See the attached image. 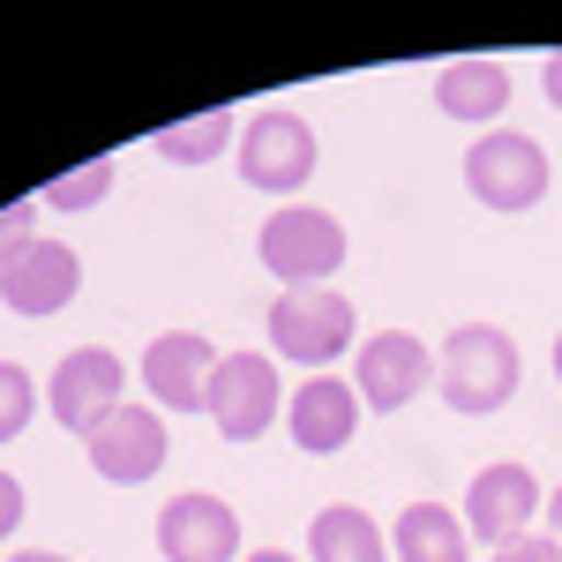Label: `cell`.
<instances>
[{
  "mask_svg": "<svg viewBox=\"0 0 562 562\" xmlns=\"http://www.w3.org/2000/svg\"><path fill=\"white\" fill-rule=\"evenodd\" d=\"M83 450H90V465H98V480L143 487V480L166 465V413H158V405H121Z\"/></svg>",
  "mask_w": 562,
  "mask_h": 562,
  "instance_id": "obj_12",
  "label": "cell"
},
{
  "mask_svg": "<svg viewBox=\"0 0 562 562\" xmlns=\"http://www.w3.org/2000/svg\"><path fill=\"white\" fill-rule=\"evenodd\" d=\"M435 383H442V405H458V413H495V405L518 397L525 360H518V346H510V330H495V323H465V330L442 338V368H435Z\"/></svg>",
  "mask_w": 562,
  "mask_h": 562,
  "instance_id": "obj_1",
  "label": "cell"
},
{
  "mask_svg": "<svg viewBox=\"0 0 562 562\" xmlns=\"http://www.w3.org/2000/svg\"><path fill=\"white\" fill-rule=\"evenodd\" d=\"M548 540H555V548H562V487H555V495H548Z\"/></svg>",
  "mask_w": 562,
  "mask_h": 562,
  "instance_id": "obj_25",
  "label": "cell"
},
{
  "mask_svg": "<svg viewBox=\"0 0 562 562\" xmlns=\"http://www.w3.org/2000/svg\"><path fill=\"white\" fill-rule=\"evenodd\" d=\"M31 225H38V195H15V203L0 211V262L15 256V248H31V240H38Z\"/></svg>",
  "mask_w": 562,
  "mask_h": 562,
  "instance_id": "obj_21",
  "label": "cell"
},
{
  "mask_svg": "<svg viewBox=\"0 0 562 562\" xmlns=\"http://www.w3.org/2000/svg\"><path fill=\"white\" fill-rule=\"evenodd\" d=\"M15 525H23V480H15V473H0V540H8Z\"/></svg>",
  "mask_w": 562,
  "mask_h": 562,
  "instance_id": "obj_23",
  "label": "cell"
},
{
  "mask_svg": "<svg viewBox=\"0 0 562 562\" xmlns=\"http://www.w3.org/2000/svg\"><path fill=\"white\" fill-rule=\"evenodd\" d=\"M217 346L203 330H166L158 346H143V390L158 397V413H203Z\"/></svg>",
  "mask_w": 562,
  "mask_h": 562,
  "instance_id": "obj_13",
  "label": "cell"
},
{
  "mask_svg": "<svg viewBox=\"0 0 562 562\" xmlns=\"http://www.w3.org/2000/svg\"><path fill=\"white\" fill-rule=\"evenodd\" d=\"M8 562H68V555H45V548H23V555H8Z\"/></svg>",
  "mask_w": 562,
  "mask_h": 562,
  "instance_id": "obj_27",
  "label": "cell"
},
{
  "mask_svg": "<svg viewBox=\"0 0 562 562\" xmlns=\"http://www.w3.org/2000/svg\"><path fill=\"white\" fill-rule=\"evenodd\" d=\"M435 105H442L450 121H495V113L510 105V68H503V60H450V68L435 76Z\"/></svg>",
  "mask_w": 562,
  "mask_h": 562,
  "instance_id": "obj_16",
  "label": "cell"
},
{
  "mask_svg": "<svg viewBox=\"0 0 562 562\" xmlns=\"http://www.w3.org/2000/svg\"><path fill=\"white\" fill-rule=\"evenodd\" d=\"M240 135V121H233V105H203L195 121H173V128L150 135V150L166 158V166H211L217 150Z\"/></svg>",
  "mask_w": 562,
  "mask_h": 562,
  "instance_id": "obj_18",
  "label": "cell"
},
{
  "mask_svg": "<svg viewBox=\"0 0 562 562\" xmlns=\"http://www.w3.org/2000/svg\"><path fill=\"white\" fill-rule=\"evenodd\" d=\"M270 346L285 360H301V368H315V375H330V360L360 346V315L330 285H293V293L270 301Z\"/></svg>",
  "mask_w": 562,
  "mask_h": 562,
  "instance_id": "obj_2",
  "label": "cell"
},
{
  "mask_svg": "<svg viewBox=\"0 0 562 562\" xmlns=\"http://www.w3.org/2000/svg\"><path fill=\"white\" fill-rule=\"evenodd\" d=\"M465 188H473L487 211L518 217L548 195V150L525 128H487L473 150H465Z\"/></svg>",
  "mask_w": 562,
  "mask_h": 562,
  "instance_id": "obj_5",
  "label": "cell"
},
{
  "mask_svg": "<svg viewBox=\"0 0 562 562\" xmlns=\"http://www.w3.org/2000/svg\"><path fill=\"white\" fill-rule=\"evenodd\" d=\"M158 555L166 562H240V518L217 495H173L158 510Z\"/></svg>",
  "mask_w": 562,
  "mask_h": 562,
  "instance_id": "obj_10",
  "label": "cell"
},
{
  "mask_svg": "<svg viewBox=\"0 0 562 562\" xmlns=\"http://www.w3.org/2000/svg\"><path fill=\"white\" fill-rule=\"evenodd\" d=\"M105 195H113V158H90V166H76V173L45 180L38 211H90V203H105Z\"/></svg>",
  "mask_w": 562,
  "mask_h": 562,
  "instance_id": "obj_19",
  "label": "cell"
},
{
  "mask_svg": "<svg viewBox=\"0 0 562 562\" xmlns=\"http://www.w3.org/2000/svg\"><path fill=\"white\" fill-rule=\"evenodd\" d=\"M31 413H38V383H31V368L0 360V442H15V435L31 428Z\"/></svg>",
  "mask_w": 562,
  "mask_h": 562,
  "instance_id": "obj_20",
  "label": "cell"
},
{
  "mask_svg": "<svg viewBox=\"0 0 562 562\" xmlns=\"http://www.w3.org/2000/svg\"><path fill=\"white\" fill-rule=\"evenodd\" d=\"M487 562H562V548H555V540H548V532H518L510 548H495V555H487Z\"/></svg>",
  "mask_w": 562,
  "mask_h": 562,
  "instance_id": "obj_22",
  "label": "cell"
},
{
  "mask_svg": "<svg viewBox=\"0 0 562 562\" xmlns=\"http://www.w3.org/2000/svg\"><path fill=\"white\" fill-rule=\"evenodd\" d=\"M128 368H121V352H105V346H83V352H68L60 368H53V383H45V413L60 420L68 435H98L128 397Z\"/></svg>",
  "mask_w": 562,
  "mask_h": 562,
  "instance_id": "obj_6",
  "label": "cell"
},
{
  "mask_svg": "<svg viewBox=\"0 0 562 562\" xmlns=\"http://www.w3.org/2000/svg\"><path fill=\"white\" fill-rule=\"evenodd\" d=\"M307 555L315 562H390V548H383V525L360 503H330L307 525Z\"/></svg>",
  "mask_w": 562,
  "mask_h": 562,
  "instance_id": "obj_17",
  "label": "cell"
},
{
  "mask_svg": "<svg viewBox=\"0 0 562 562\" xmlns=\"http://www.w3.org/2000/svg\"><path fill=\"white\" fill-rule=\"evenodd\" d=\"M465 532H480L487 548H510L518 532H532V518H540V480H532V465H480V480L465 487Z\"/></svg>",
  "mask_w": 562,
  "mask_h": 562,
  "instance_id": "obj_9",
  "label": "cell"
},
{
  "mask_svg": "<svg viewBox=\"0 0 562 562\" xmlns=\"http://www.w3.org/2000/svg\"><path fill=\"white\" fill-rule=\"evenodd\" d=\"M240 562H301V555H285V548H262V555H240Z\"/></svg>",
  "mask_w": 562,
  "mask_h": 562,
  "instance_id": "obj_26",
  "label": "cell"
},
{
  "mask_svg": "<svg viewBox=\"0 0 562 562\" xmlns=\"http://www.w3.org/2000/svg\"><path fill=\"white\" fill-rule=\"evenodd\" d=\"M360 390L338 383V375H307L293 397H285V428H293V442H301L307 458H330V450H346L352 428H360Z\"/></svg>",
  "mask_w": 562,
  "mask_h": 562,
  "instance_id": "obj_14",
  "label": "cell"
},
{
  "mask_svg": "<svg viewBox=\"0 0 562 562\" xmlns=\"http://www.w3.org/2000/svg\"><path fill=\"white\" fill-rule=\"evenodd\" d=\"M352 352H360L352 390H360V405H368V413H397V405H413V397L428 390V375H435L428 346H420L413 330H375L368 346H352Z\"/></svg>",
  "mask_w": 562,
  "mask_h": 562,
  "instance_id": "obj_11",
  "label": "cell"
},
{
  "mask_svg": "<svg viewBox=\"0 0 562 562\" xmlns=\"http://www.w3.org/2000/svg\"><path fill=\"white\" fill-rule=\"evenodd\" d=\"M555 383H562V338H555Z\"/></svg>",
  "mask_w": 562,
  "mask_h": 562,
  "instance_id": "obj_28",
  "label": "cell"
},
{
  "mask_svg": "<svg viewBox=\"0 0 562 562\" xmlns=\"http://www.w3.org/2000/svg\"><path fill=\"white\" fill-rule=\"evenodd\" d=\"M76 285H83L76 248L68 240H45V233L0 262V307L8 315H60V307L76 301Z\"/></svg>",
  "mask_w": 562,
  "mask_h": 562,
  "instance_id": "obj_8",
  "label": "cell"
},
{
  "mask_svg": "<svg viewBox=\"0 0 562 562\" xmlns=\"http://www.w3.org/2000/svg\"><path fill=\"white\" fill-rule=\"evenodd\" d=\"M315 173V128L293 105H262L256 121L240 128V180L262 195H293Z\"/></svg>",
  "mask_w": 562,
  "mask_h": 562,
  "instance_id": "obj_7",
  "label": "cell"
},
{
  "mask_svg": "<svg viewBox=\"0 0 562 562\" xmlns=\"http://www.w3.org/2000/svg\"><path fill=\"white\" fill-rule=\"evenodd\" d=\"M203 413L225 442H262V428L285 413V390H278V360L270 352H217L211 390H203Z\"/></svg>",
  "mask_w": 562,
  "mask_h": 562,
  "instance_id": "obj_4",
  "label": "cell"
},
{
  "mask_svg": "<svg viewBox=\"0 0 562 562\" xmlns=\"http://www.w3.org/2000/svg\"><path fill=\"white\" fill-rule=\"evenodd\" d=\"M256 256L285 293H293V285H330L338 262H346V225L330 211H315V203H285L278 217H262Z\"/></svg>",
  "mask_w": 562,
  "mask_h": 562,
  "instance_id": "obj_3",
  "label": "cell"
},
{
  "mask_svg": "<svg viewBox=\"0 0 562 562\" xmlns=\"http://www.w3.org/2000/svg\"><path fill=\"white\" fill-rule=\"evenodd\" d=\"M540 90H548V105L562 113V53H548V68H540Z\"/></svg>",
  "mask_w": 562,
  "mask_h": 562,
  "instance_id": "obj_24",
  "label": "cell"
},
{
  "mask_svg": "<svg viewBox=\"0 0 562 562\" xmlns=\"http://www.w3.org/2000/svg\"><path fill=\"white\" fill-rule=\"evenodd\" d=\"M390 555L397 562H465L473 555V532H465L458 510H442V503H405V510H397Z\"/></svg>",
  "mask_w": 562,
  "mask_h": 562,
  "instance_id": "obj_15",
  "label": "cell"
}]
</instances>
